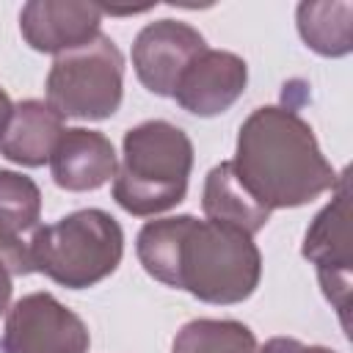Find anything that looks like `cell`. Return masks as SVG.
<instances>
[{
	"mask_svg": "<svg viewBox=\"0 0 353 353\" xmlns=\"http://www.w3.org/2000/svg\"><path fill=\"white\" fill-rule=\"evenodd\" d=\"M135 254L154 281L215 306L248 301L262 279V254L248 232L196 215L146 221Z\"/></svg>",
	"mask_w": 353,
	"mask_h": 353,
	"instance_id": "6da1fadb",
	"label": "cell"
},
{
	"mask_svg": "<svg viewBox=\"0 0 353 353\" xmlns=\"http://www.w3.org/2000/svg\"><path fill=\"white\" fill-rule=\"evenodd\" d=\"M41 218L39 185L11 168H0V256L11 265L14 276L33 273L30 237Z\"/></svg>",
	"mask_w": 353,
	"mask_h": 353,
	"instance_id": "7c38bea8",
	"label": "cell"
},
{
	"mask_svg": "<svg viewBox=\"0 0 353 353\" xmlns=\"http://www.w3.org/2000/svg\"><path fill=\"white\" fill-rule=\"evenodd\" d=\"M248 85V63L229 50H204L182 72L174 99L182 110L210 119L226 113Z\"/></svg>",
	"mask_w": 353,
	"mask_h": 353,
	"instance_id": "30bf717a",
	"label": "cell"
},
{
	"mask_svg": "<svg viewBox=\"0 0 353 353\" xmlns=\"http://www.w3.org/2000/svg\"><path fill=\"white\" fill-rule=\"evenodd\" d=\"M124 256L119 221L97 207L69 212L30 234V268L66 290H88L116 273Z\"/></svg>",
	"mask_w": 353,
	"mask_h": 353,
	"instance_id": "277c9868",
	"label": "cell"
},
{
	"mask_svg": "<svg viewBox=\"0 0 353 353\" xmlns=\"http://www.w3.org/2000/svg\"><path fill=\"white\" fill-rule=\"evenodd\" d=\"M63 130V116H58L44 99H22L14 105L6 121L0 135V154L17 165L39 168L50 163Z\"/></svg>",
	"mask_w": 353,
	"mask_h": 353,
	"instance_id": "4fadbf2b",
	"label": "cell"
},
{
	"mask_svg": "<svg viewBox=\"0 0 353 353\" xmlns=\"http://www.w3.org/2000/svg\"><path fill=\"white\" fill-rule=\"evenodd\" d=\"M102 6L85 0H30L19 11V33L36 52L63 55L99 36Z\"/></svg>",
	"mask_w": 353,
	"mask_h": 353,
	"instance_id": "9c48e42d",
	"label": "cell"
},
{
	"mask_svg": "<svg viewBox=\"0 0 353 353\" xmlns=\"http://www.w3.org/2000/svg\"><path fill=\"white\" fill-rule=\"evenodd\" d=\"M124 55L105 33L55 55L47 74V105L63 119L102 121L121 108Z\"/></svg>",
	"mask_w": 353,
	"mask_h": 353,
	"instance_id": "5b68a950",
	"label": "cell"
},
{
	"mask_svg": "<svg viewBox=\"0 0 353 353\" xmlns=\"http://www.w3.org/2000/svg\"><path fill=\"white\" fill-rule=\"evenodd\" d=\"M201 210H204L207 221L237 226V229L248 232L251 237L259 229H265V223L270 221V210H265L259 201H254V196L243 188V182L237 179V174L232 168V160H223L215 168H210L207 179H204Z\"/></svg>",
	"mask_w": 353,
	"mask_h": 353,
	"instance_id": "5bb4252c",
	"label": "cell"
},
{
	"mask_svg": "<svg viewBox=\"0 0 353 353\" xmlns=\"http://www.w3.org/2000/svg\"><path fill=\"white\" fill-rule=\"evenodd\" d=\"M119 160L110 138L99 130L66 127L52 149V182L69 193H85L108 185L116 176Z\"/></svg>",
	"mask_w": 353,
	"mask_h": 353,
	"instance_id": "8fae6325",
	"label": "cell"
},
{
	"mask_svg": "<svg viewBox=\"0 0 353 353\" xmlns=\"http://www.w3.org/2000/svg\"><path fill=\"white\" fill-rule=\"evenodd\" d=\"M256 353H336V350L323 347V345H303L292 336H273Z\"/></svg>",
	"mask_w": 353,
	"mask_h": 353,
	"instance_id": "e0dca14e",
	"label": "cell"
},
{
	"mask_svg": "<svg viewBox=\"0 0 353 353\" xmlns=\"http://www.w3.org/2000/svg\"><path fill=\"white\" fill-rule=\"evenodd\" d=\"M232 168L254 201L270 212L303 207L334 190L339 179L309 121L281 105H262L245 116Z\"/></svg>",
	"mask_w": 353,
	"mask_h": 353,
	"instance_id": "7a4b0ae2",
	"label": "cell"
},
{
	"mask_svg": "<svg viewBox=\"0 0 353 353\" xmlns=\"http://www.w3.org/2000/svg\"><path fill=\"white\" fill-rule=\"evenodd\" d=\"M11 292H14V270L0 256V317L11 309Z\"/></svg>",
	"mask_w": 353,
	"mask_h": 353,
	"instance_id": "ac0fdd59",
	"label": "cell"
},
{
	"mask_svg": "<svg viewBox=\"0 0 353 353\" xmlns=\"http://www.w3.org/2000/svg\"><path fill=\"white\" fill-rule=\"evenodd\" d=\"M190 171L193 143L188 132L165 119L141 121L124 132L113 199L135 218L160 215L185 201Z\"/></svg>",
	"mask_w": 353,
	"mask_h": 353,
	"instance_id": "3957f363",
	"label": "cell"
},
{
	"mask_svg": "<svg viewBox=\"0 0 353 353\" xmlns=\"http://www.w3.org/2000/svg\"><path fill=\"white\" fill-rule=\"evenodd\" d=\"M11 110H14V102H11L8 94L0 88V135H3V130H6V121H8Z\"/></svg>",
	"mask_w": 353,
	"mask_h": 353,
	"instance_id": "d6986e66",
	"label": "cell"
},
{
	"mask_svg": "<svg viewBox=\"0 0 353 353\" xmlns=\"http://www.w3.org/2000/svg\"><path fill=\"white\" fill-rule=\"evenodd\" d=\"M207 50L204 36L179 19H157L132 41V69L141 85L157 97H174L182 72Z\"/></svg>",
	"mask_w": 353,
	"mask_h": 353,
	"instance_id": "ba28073f",
	"label": "cell"
},
{
	"mask_svg": "<svg viewBox=\"0 0 353 353\" xmlns=\"http://www.w3.org/2000/svg\"><path fill=\"white\" fill-rule=\"evenodd\" d=\"M254 331L240 320L199 317L185 323L171 345V353H256Z\"/></svg>",
	"mask_w": 353,
	"mask_h": 353,
	"instance_id": "2e32d148",
	"label": "cell"
},
{
	"mask_svg": "<svg viewBox=\"0 0 353 353\" xmlns=\"http://www.w3.org/2000/svg\"><path fill=\"white\" fill-rule=\"evenodd\" d=\"M298 33L309 50L323 58H342L353 50V6L339 3H301L295 11Z\"/></svg>",
	"mask_w": 353,
	"mask_h": 353,
	"instance_id": "9a60e30c",
	"label": "cell"
},
{
	"mask_svg": "<svg viewBox=\"0 0 353 353\" xmlns=\"http://www.w3.org/2000/svg\"><path fill=\"white\" fill-rule=\"evenodd\" d=\"M303 259H309L317 270V281L323 287L325 301L336 309L342 328L347 331L350 312V276H353V254H350V188L347 171L339 174L334 185V199L314 215L303 234L301 245Z\"/></svg>",
	"mask_w": 353,
	"mask_h": 353,
	"instance_id": "8992f818",
	"label": "cell"
},
{
	"mask_svg": "<svg viewBox=\"0 0 353 353\" xmlns=\"http://www.w3.org/2000/svg\"><path fill=\"white\" fill-rule=\"evenodd\" d=\"M0 347L3 353H88L91 334L52 292H30L6 312Z\"/></svg>",
	"mask_w": 353,
	"mask_h": 353,
	"instance_id": "52a82bcc",
	"label": "cell"
}]
</instances>
